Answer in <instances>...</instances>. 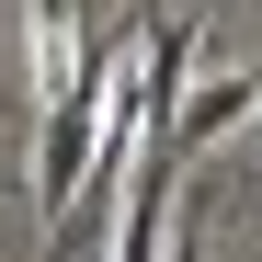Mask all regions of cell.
I'll list each match as a JSON object with an SVG mask.
<instances>
[{"instance_id":"3","label":"cell","mask_w":262,"mask_h":262,"mask_svg":"<svg viewBox=\"0 0 262 262\" xmlns=\"http://www.w3.org/2000/svg\"><path fill=\"white\" fill-rule=\"evenodd\" d=\"M251 92H262V69H251Z\"/></svg>"},{"instance_id":"1","label":"cell","mask_w":262,"mask_h":262,"mask_svg":"<svg viewBox=\"0 0 262 262\" xmlns=\"http://www.w3.org/2000/svg\"><path fill=\"white\" fill-rule=\"evenodd\" d=\"M103 103H114V34L80 12V46H69V69L46 80V125H34V205L69 228V205H80V183H92V137H103Z\"/></svg>"},{"instance_id":"2","label":"cell","mask_w":262,"mask_h":262,"mask_svg":"<svg viewBox=\"0 0 262 262\" xmlns=\"http://www.w3.org/2000/svg\"><path fill=\"white\" fill-rule=\"evenodd\" d=\"M239 114H262V92H251V69H205L194 92H183V114H171V137H160V148H183V160H194L205 137H228Z\"/></svg>"}]
</instances>
